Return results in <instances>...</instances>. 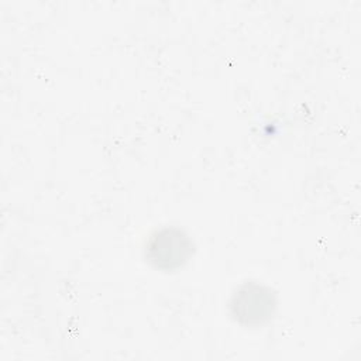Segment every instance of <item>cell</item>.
Returning a JSON list of instances; mask_svg holds the SVG:
<instances>
[{
	"instance_id": "cell-1",
	"label": "cell",
	"mask_w": 361,
	"mask_h": 361,
	"mask_svg": "<svg viewBox=\"0 0 361 361\" xmlns=\"http://www.w3.org/2000/svg\"><path fill=\"white\" fill-rule=\"evenodd\" d=\"M190 252V243L180 231L164 230L151 238L148 245L149 261L161 268H172L182 264Z\"/></svg>"
},
{
	"instance_id": "cell-2",
	"label": "cell",
	"mask_w": 361,
	"mask_h": 361,
	"mask_svg": "<svg viewBox=\"0 0 361 361\" xmlns=\"http://www.w3.org/2000/svg\"><path fill=\"white\" fill-rule=\"evenodd\" d=\"M234 314L245 323H258L267 319L274 307L272 295L262 286H244L235 293L233 300Z\"/></svg>"
}]
</instances>
